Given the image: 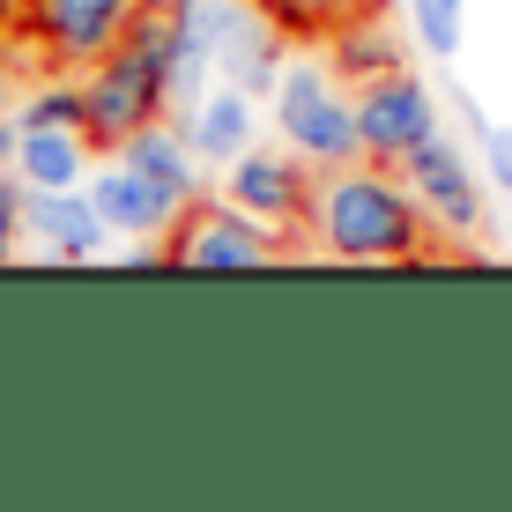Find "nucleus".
I'll return each instance as SVG.
<instances>
[{
    "instance_id": "nucleus-20",
    "label": "nucleus",
    "mask_w": 512,
    "mask_h": 512,
    "mask_svg": "<svg viewBox=\"0 0 512 512\" xmlns=\"http://www.w3.org/2000/svg\"><path fill=\"white\" fill-rule=\"evenodd\" d=\"M475 156H483L490 186H498V193H512V127H505V119H490V127L475 134Z\"/></svg>"
},
{
    "instance_id": "nucleus-21",
    "label": "nucleus",
    "mask_w": 512,
    "mask_h": 512,
    "mask_svg": "<svg viewBox=\"0 0 512 512\" xmlns=\"http://www.w3.org/2000/svg\"><path fill=\"white\" fill-rule=\"evenodd\" d=\"M15 141H23V104H8L0 90V171H15Z\"/></svg>"
},
{
    "instance_id": "nucleus-9",
    "label": "nucleus",
    "mask_w": 512,
    "mask_h": 512,
    "mask_svg": "<svg viewBox=\"0 0 512 512\" xmlns=\"http://www.w3.org/2000/svg\"><path fill=\"white\" fill-rule=\"evenodd\" d=\"M112 156H127L141 179L156 186V201H164L171 216H186V208L201 201V149L186 141L179 119H156V127H141L134 141H119Z\"/></svg>"
},
{
    "instance_id": "nucleus-8",
    "label": "nucleus",
    "mask_w": 512,
    "mask_h": 512,
    "mask_svg": "<svg viewBox=\"0 0 512 512\" xmlns=\"http://www.w3.org/2000/svg\"><path fill=\"white\" fill-rule=\"evenodd\" d=\"M401 179L416 186L423 216H431L446 238H475V231H483V179H490V171H475V156L453 134H431L409 164H401Z\"/></svg>"
},
{
    "instance_id": "nucleus-7",
    "label": "nucleus",
    "mask_w": 512,
    "mask_h": 512,
    "mask_svg": "<svg viewBox=\"0 0 512 512\" xmlns=\"http://www.w3.org/2000/svg\"><path fill=\"white\" fill-rule=\"evenodd\" d=\"M357 127H364V156L372 164H409V156L423 149L438 127V97L423 90V82L409 75V67H386V75L357 82Z\"/></svg>"
},
{
    "instance_id": "nucleus-5",
    "label": "nucleus",
    "mask_w": 512,
    "mask_h": 512,
    "mask_svg": "<svg viewBox=\"0 0 512 512\" xmlns=\"http://www.w3.org/2000/svg\"><path fill=\"white\" fill-rule=\"evenodd\" d=\"M156 0H23V30L52 67H97L104 52L127 45V30Z\"/></svg>"
},
{
    "instance_id": "nucleus-16",
    "label": "nucleus",
    "mask_w": 512,
    "mask_h": 512,
    "mask_svg": "<svg viewBox=\"0 0 512 512\" xmlns=\"http://www.w3.org/2000/svg\"><path fill=\"white\" fill-rule=\"evenodd\" d=\"M23 127H82V134H90V90H82L75 67L52 75V82H38V90L23 97Z\"/></svg>"
},
{
    "instance_id": "nucleus-1",
    "label": "nucleus",
    "mask_w": 512,
    "mask_h": 512,
    "mask_svg": "<svg viewBox=\"0 0 512 512\" xmlns=\"http://www.w3.org/2000/svg\"><path fill=\"white\" fill-rule=\"evenodd\" d=\"M438 223L423 216L416 186L401 179L394 164H342L320 171V193H312V245L334 260H357V268H409V260L431 253Z\"/></svg>"
},
{
    "instance_id": "nucleus-6",
    "label": "nucleus",
    "mask_w": 512,
    "mask_h": 512,
    "mask_svg": "<svg viewBox=\"0 0 512 512\" xmlns=\"http://www.w3.org/2000/svg\"><path fill=\"white\" fill-rule=\"evenodd\" d=\"M312 193H320V164H305V156L282 141V149H245L223 164V201H238L245 216H260L268 231H282L297 245V231H312Z\"/></svg>"
},
{
    "instance_id": "nucleus-14",
    "label": "nucleus",
    "mask_w": 512,
    "mask_h": 512,
    "mask_svg": "<svg viewBox=\"0 0 512 512\" xmlns=\"http://www.w3.org/2000/svg\"><path fill=\"white\" fill-rule=\"evenodd\" d=\"M282 67H290V52H282V23L268 15V0H253L245 23L231 30V45H223V82H238V90H253V97H275Z\"/></svg>"
},
{
    "instance_id": "nucleus-13",
    "label": "nucleus",
    "mask_w": 512,
    "mask_h": 512,
    "mask_svg": "<svg viewBox=\"0 0 512 512\" xmlns=\"http://www.w3.org/2000/svg\"><path fill=\"white\" fill-rule=\"evenodd\" d=\"M90 149L97 141L82 127H23V141H15V179H23L30 193L90 186Z\"/></svg>"
},
{
    "instance_id": "nucleus-19",
    "label": "nucleus",
    "mask_w": 512,
    "mask_h": 512,
    "mask_svg": "<svg viewBox=\"0 0 512 512\" xmlns=\"http://www.w3.org/2000/svg\"><path fill=\"white\" fill-rule=\"evenodd\" d=\"M23 231H30V186L23 179H0V260L23 245Z\"/></svg>"
},
{
    "instance_id": "nucleus-17",
    "label": "nucleus",
    "mask_w": 512,
    "mask_h": 512,
    "mask_svg": "<svg viewBox=\"0 0 512 512\" xmlns=\"http://www.w3.org/2000/svg\"><path fill=\"white\" fill-rule=\"evenodd\" d=\"M379 0H268V15L290 38H334L342 23H357V15H372Z\"/></svg>"
},
{
    "instance_id": "nucleus-2",
    "label": "nucleus",
    "mask_w": 512,
    "mask_h": 512,
    "mask_svg": "<svg viewBox=\"0 0 512 512\" xmlns=\"http://www.w3.org/2000/svg\"><path fill=\"white\" fill-rule=\"evenodd\" d=\"M171 67H179V30H171V8L156 0V8L127 30V45L104 52L97 67H82L97 149H119V141H134L141 127L171 119Z\"/></svg>"
},
{
    "instance_id": "nucleus-15",
    "label": "nucleus",
    "mask_w": 512,
    "mask_h": 512,
    "mask_svg": "<svg viewBox=\"0 0 512 512\" xmlns=\"http://www.w3.org/2000/svg\"><path fill=\"white\" fill-rule=\"evenodd\" d=\"M327 60L342 67L349 82H372V75H386V67H401V45L386 38V23H379V8H372V15H357V23H342L327 38Z\"/></svg>"
},
{
    "instance_id": "nucleus-4",
    "label": "nucleus",
    "mask_w": 512,
    "mask_h": 512,
    "mask_svg": "<svg viewBox=\"0 0 512 512\" xmlns=\"http://www.w3.org/2000/svg\"><path fill=\"white\" fill-rule=\"evenodd\" d=\"M290 253V238L268 231L260 216H245L238 201H193L179 223L164 231V268H201V275H238L268 268Z\"/></svg>"
},
{
    "instance_id": "nucleus-10",
    "label": "nucleus",
    "mask_w": 512,
    "mask_h": 512,
    "mask_svg": "<svg viewBox=\"0 0 512 512\" xmlns=\"http://www.w3.org/2000/svg\"><path fill=\"white\" fill-rule=\"evenodd\" d=\"M90 201H97V216L112 223V238H127V245H164V231L179 223L127 156H112V164L90 171Z\"/></svg>"
},
{
    "instance_id": "nucleus-3",
    "label": "nucleus",
    "mask_w": 512,
    "mask_h": 512,
    "mask_svg": "<svg viewBox=\"0 0 512 512\" xmlns=\"http://www.w3.org/2000/svg\"><path fill=\"white\" fill-rule=\"evenodd\" d=\"M275 134L290 141L305 164L342 171L364 164V127H357V82L334 60H290L275 82Z\"/></svg>"
},
{
    "instance_id": "nucleus-11",
    "label": "nucleus",
    "mask_w": 512,
    "mask_h": 512,
    "mask_svg": "<svg viewBox=\"0 0 512 512\" xmlns=\"http://www.w3.org/2000/svg\"><path fill=\"white\" fill-rule=\"evenodd\" d=\"M30 238H45V253H52V260L82 268V260H97V253H104L112 223L97 216L90 186H67V193H30Z\"/></svg>"
},
{
    "instance_id": "nucleus-12",
    "label": "nucleus",
    "mask_w": 512,
    "mask_h": 512,
    "mask_svg": "<svg viewBox=\"0 0 512 512\" xmlns=\"http://www.w3.org/2000/svg\"><path fill=\"white\" fill-rule=\"evenodd\" d=\"M186 141L201 149V164H231L260 141V112H253V90H238V82H216L193 112H179Z\"/></svg>"
},
{
    "instance_id": "nucleus-18",
    "label": "nucleus",
    "mask_w": 512,
    "mask_h": 512,
    "mask_svg": "<svg viewBox=\"0 0 512 512\" xmlns=\"http://www.w3.org/2000/svg\"><path fill=\"white\" fill-rule=\"evenodd\" d=\"M409 30L431 60H453L468 45V0H409Z\"/></svg>"
}]
</instances>
